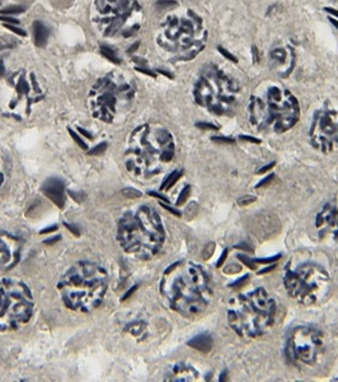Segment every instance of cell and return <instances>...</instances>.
<instances>
[{"label":"cell","mask_w":338,"mask_h":382,"mask_svg":"<svg viewBox=\"0 0 338 382\" xmlns=\"http://www.w3.org/2000/svg\"><path fill=\"white\" fill-rule=\"evenodd\" d=\"M284 286L289 296L304 306L326 301L332 290V277L326 264L313 257H296L285 266Z\"/></svg>","instance_id":"9c48e42d"},{"label":"cell","mask_w":338,"mask_h":382,"mask_svg":"<svg viewBox=\"0 0 338 382\" xmlns=\"http://www.w3.org/2000/svg\"><path fill=\"white\" fill-rule=\"evenodd\" d=\"M315 228L322 239H328L338 243V197L327 201L318 212Z\"/></svg>","instance_id":"9a60e30c"},{"label":"cell","mask_w":338,"mask_h":382,"mask_svg":"<svg viewBox=\"0 0 338 382\" xmlns=\"http://www.w3.org/2000/svg\"><path fill=\"white\" fill-rule=\"evenodd\" d=\"M226 256H228V250H224L222 251L221 256H220V259L217 260L216 268H221V266L224 265V263H225V260H226Z\"/></svg>","instance_id":"ab89813d"},{"label":"cell","mask_w":338,"mask_h":382,"mask_svg":"<svg viewBox=\"0 0 338 382\" xmlns=\"http://www.w3.org/2000/svg\"><path fill=\"white\" fill-rule=\"evenodd\" d=\"M297 54L295 48L289 44L276 45L268 52V64L273 72L281 78H288L295 69Z\"/></svg>","instance_id":"2e32d148"},{"label":"cell","mask_w":338,"mask_h":382,"mask_svg":"<svg viewBox=\"0 0 338 382\" xmlns=\"http://www.w3.org/2000/svg\"><path fill=\"white\" fill-rule=\"evenodd\" d=\"M219 51H220V52H221L222 55H224V57H225V59L228 60V61H231V63H238L237 57H235L233 54H230L229 51H226L225 48H222L221 46H220V48H219Z\"/></svg>","instance_id":"4dcf8cb0"},{"label":"cell","mask_w":338,"mask_h":382,"mask_svg":"<svg viewBox=\"0 0 338 382\" xmlns=\"http://www.w3.org/2000/svg\"><path fill=\"white\" fill-rule=\"evenodd\" d=\"M211 141L216 142V143H222V144H233L235 142L234 139L226 138V137H212L211 138Z\"/></svg>","instance_id":"1f68e13d"},{"label":"cell","mask_w":338,"mask_h":382,"mask_svg":"<svg viewBox=\"0 0 338 382\" xmlns=\"http://www.w3.org/2000/svg\"><path fill=\"white\" fill-rule=\"evenodd\" d=\"M276 268H277V265H276V263L270 264V266H266V268H264V269H262L261 272L258 273V274H261V275H263V274H268V273H271V272H272V270H275Z\"/></svg>","instance_id":"60d3db41"},{"label":"cell","mask_w":338,"mask_h":382,"mask_svg":"<svg viewBox=\"0 0 338 382\" xmlns=\"http://www.w3.org/2000/svg\"><path fill=\"white\" fill-rule=\"evenodd\" d=\"M247 116L251 128L257 133L285 134L300 120L299 99L286 87L263 82L249 96Z\"/></svg>","instance_id":"3957f363"},{"label":"cell","mask_w":338,"mask_h":382,"mask_svg":"<svg viewBox=\"0 0 338 382\" xmlns=\"http://www.w3.org/2000/svg\"><path fill=\"white\" fill-rule=\"evenodd\" d=\"M277 306L270 293L258 286L229 301L226 319L239 336L254 339L270 333L275 326L279 315Z\"/></svg>","instance_id":"ba28073f"},{"label":"cell","mask_w":338,"mask_h":382,"mask_svg":"<svg viewBox=\"0 0 338 382\" xmlns=\"http://www.w3.org/2000/svg\"><path fill=\"white\" fill-rule=\"evenodd\" d=\"M279 219H276L271 214L264 213L261 217H255L251 228H252V232L255 237L268 239V236H273L279 231Z\"/></svg>","instance_id":"e0dca14e"},{"label":"cell","mask_w":338,"mask_h":382,"mask_svg":"<svg viewBox=\"0 0 338 382\" xmlns=\"http://www.w3.org/2000/svg\"><path fill=\"white\" fill-rule=\"evenodd\" d=\"M33 31H35V41L37 46H44L47 44L48 35H50V31L48 28L44 26L42 22H35L33 24Z\"/></svg>","instance_id":"44dd1931"},{"label":"cell","mask_w":338,"mask_h":382,"mask_svg":"<svg viewBox=\"0 0 338 382\" xmlns=\"http://www.w3.org/2000/svg\"><path fill=\"white\" fill-rule=\"evenodd\" d=\"M160 298L173 312L184 317L204 314L213 299L209 272L192 261H177L164 270L159 283Z\"/></svg>","instance_id":"6da1fadb"},{"label":"cell","mask_w":338,"mask_h":382,"mask_svg":"<svg viewBox=\"0 0 338 382\" xmlns=\"http://www.w3.org/2000/svg\"><path fill=\"white\" fill-rule=\"evenodd\" d=\"M195 103L215 116H233L244 99V84L237 74L215 61L205 64L193 84Z\"/></svg>","instance_id":"8992f818"},{"label":"cell","mask_w":338,"mask_h":382,"mask_svg":"<svg viewBox=\"0 0 338 382\" xmlns=\"http://www.w3.org/2000/svg\"><path fill=\"white\" fill-rule=\"evenodd\" d=\"M199 377V372L186 363H175L168 368L164 380L167 381H195Z\"/></svg>","instance_id":"ac0fdd59"},{"label":"cell","mask_w":338,"mask_h":382,"mask_svg":"<svg viewBox=\"0 0 338 382\" xmlns=\"http://www.w3.org/2000/svg\"><path fill=\"white\" fill-rule=\"evenodd\" d=\"M135 98L130 83L99 81L89 96V108L95 119L112 124L127 112Z\"/></svg>","instance_id":"8fae6325"},{"label":"cell","mask_w":338,"mask_h":382,"mask_svg":"<svg viewBox=\"0 0 338 382\" xmlns=\"http://www.w3.org/2000/svg\"><path fill=\"white\" fill-rule=\"evenodd\" d=\"M273 179H275V173H270V175H268V176H267L266 179H263L261 182H259V184H257V185H255V189L263 188V186L268 185V184H270V182L272 181Z\"/></svg>","instance_id":"d6a6232c"},{"label":"cell","mask_w":338,"mask_h":382,"mask_svg":"<svg viewBox=\"0 0 338 382\" xmlns=\"http://www.w3.org/2000/svg\"><path fill=\"white\" fill-rule=\"evenodd\" d=\"M139 45H140L139 42H135V44H133V45L131 46L130 48H128V52H133V51H135L137 48H139Z\"/></svg>","instance_id":"b9f144b4"},{"label":"cell","mask_w":338,"mask_h":382,"mask_svg":"<svg viewBox=\"0 0 338 382\" xmlns=\"http://www.w3.org/2000/svg\"><path fill=\"white\" fill-rule=\"evenodd\" d=\"M190 191H191L190 186H186V188L182 190L181 196H179V199H178V201H177V205H182L183 203H186L187 197H188V195H190Z\"/></svg>","instance_id":"f546056e"},{"label":"cell","mask_w":338,"mask_h":382,"mask_svg":"<svg viewBox=\"0 0 338 382\" xmlns=\"http://www.w3.org/2000/svg\"><path fill=\"white\" fill-rule=\"evenodd\" d=\"M175 5H177V4H175L174 1H167V0H162V1L158 3V6H160V8H163V9L166 10L170 9L172 6H175Z\"/></svg>","instance_id":"e575fe53"},{"label":"cell","mask_w":338,"mask_h":382,"mask_svg":"<svg viewBox=\"0 0 338 382\" xmlns=\"http://www.w3.org/2000/svg\"><path fill=\"white\" fill-rule=\"evenodd\" d=\"M174 155L172 133L159 124H144L128 137L124 150V164L133 179L148 182L163 175Z\"/></svg>","instance_id":"7a4b0ae2"},{"label":"cell","mask_w":338,"mask_h":382,"mask_svg":"<svg viewBox=\"0 0 338 382\" xmlns=\"http://www.w3.org/2000/svg\"><path fill=\"white\" fill-rule=\"evenodd\" d=\"M225 375H228V372H226V371H224V372L221 373V376H220L219 381H224V380H225Z\"/></svg>","instance_id":"7bdbcfd3"},{"label":"cell","mask_w":338,"mask_h":382,"mask_svg":"<svg viewBox=\"0 0 338 382\" xmlns=\"http://www.w3.org/2000/svg\"><path fill=\"white\" fill-rule=\"evenodd\" d=\"M335 1H338V0H335Z\"/></svg>","instance_id":"bcb514c9"},{"label":"cell","mask_w":338,"mask_h":382,"mask_svg":"<svg viewBox=\"0 0 338 382\" xmlns=\"http://www.w3.org/2000/svg\"><path fill=\"white\" fill-rule=\"evenodd\" d=\"M209 31L204 18L193 9L170 13L160 24L157 42L172 61H191L208 44Z\"/></svg>","instance_id":"52a82bcc"},{"label":"cell","mask_w":338,"mask_h":382,"mask_svg":"<svg viewBox=\"0 0 338 382\" xmlns=\"http://www.w3.org/2000/svg\"><path fill=\"white\" fill-rule=\"evenodd\" d=\"M326 10H327V12H332L333 14L336 15V17H338V12H333V9H332V8H326Z\"/></svg>","instance_id":"ee69618b"},{"label":"cell","mask_w":338,"mask_h":382,"mask_svg":"<svg viewBox=\"0 0 338 382\" xmlns=\"http://www.w3.org/2000/svg\"><path fill=\"white\" fill-rule=\"evenodd\" d=\"M213 251H215V243H213V242H210V243L206 245V247H205L204 252H202V257H204L205 260L210 259V257L212 256Z\"/></svg>","instance_id":"f1b7e54d"},{"label":"cell","mask_w":338,"mask_h":382,"mask_svg":"<svg viewBox=\"0 0 338 382\" xmlns=\"http://www.w3.org/2000/svg\"><path fill=\"white\" fill-rule=\"evenodd\" d=\"M309 142L313 148L328 154L338 149V105L324 103L317 108L309 126Z\"/></svg>","instance_id":"7c38bea8"},{"label":"cell","mask_w":338,"mask_h":382,"mask_svg":"<svg viewBox=\"0 0 338 382\" xmlns=\"http://www.w3.org/2000/svg\"><path fill=\"white\" fill-rule=\"evenodd\" d=\"M188 345L201 353H209L212 349L213 340L210 334H200L197 335V336L192 337V339L188 341Z\"/></svg>","instance_id":"d6986e66"},{"label":"cell","mask_w":338,"mask_h":382,"mask_svg":"<svg viewBox=\"0 0 338 382\" xmlns=\"http://www.w3.org/2000/svg\"><path fill=\"white\" fill-rule=\"evenodd\" d=\"M166 227L159 212L148 204L127 209L117 223L116 239L125 254L133 259L150 260L166 242Z\"/></svg>","instance_id":"277c9868"},{"label":"cell","mask_w":338,"mask_h":382,"mask_svg":"<svg viewBox=\"0 0 338 382\" xmlns=\"http://www.w3.org/2000/svg\"><path fill=\"white\" fill-rule=\"evenodd\" d=\"M101 52L102 55L106 56L108 60H111V61H113V63L116 64H120V59L117 57V55L115 54V51H112L111 48H106V46H101Z\"/></svg>","instance_id":"603a6c76"},{"label":"cell","mask_w":338,"mask_h":382,"mask_svg":"<svg viewBox=\"0 0 338 382\" xmlns=\"http://www.w3.org/2000/svg\"><path fill=\"white\" fill-rule=\"evenodd\" d=\"M197 126H199L200 129H204V130H213V132H216L217 129H219L216 125H213V124L211 123H199Z\"/></svg>","instance_id":"836d02e7"},{"label":"cell","mask_w":338,"mask_h":382,"mask_svg":"<svg viewBox=\"0 0 338 382\" xmlns=\"http://www.w3.org/2000/svg\"><path fill=\"white\" fill-rule=\"evenodd\" d=\"M280 259H281V254L271 257H264V259H253V261H254L255 265H259V264H262V265H270V264L277 263Z\"/></svg>","instance_id":"7402d4cb"},{"label":"cell","mask_w":338,"mask_h":382,"mask_svg":"<svg viewBox=\"0 0 338 382\" xmlns=\"http://www.w3.org/2000/svg\"><path fill=\"white\" fill-rule=\"evenodd\" d=\"M24 241L13 233H0V272H9L19 264L23 255Z\"/></svg>","instance_id":"5bb4252c"},{"label":"cell","mask_w":338,"mask_h":382,"mask_svg":"<svg viewBox=\"0 0 338 382\" xmlns=\"http://www.w3.org/2000/svg\"><path fill=\"white\" fill-rule=\"evenodd\" d=\"M9 176H10V161L5 152L0 149V194L5 189L9 181Z\"/></svg>","instance_id":"ffe728a7"},{"label":"cell","mask_w":338,"mask_h":382,"mask_svg":"<svg viewBox=\"0 0 338 382\" xmlns=\"http://www.w3.org/2000/svg\"><path fill=\"white\" fill-rule=\"evenodd\" d=\"M24 10V6L22 5H12L6 6L3 10H0V14L1 15H10V14H18V13H22Z\"/></svg>","instance_id":"cb8c5ba5"},{"label":"cell","mask_w":338,"mask_h":382,"mask_svg":"<svg viewBox=\"0 0 338 382\" xmlns=\"http://www.w3.org/2000/svg\"><path fill=\"white\" fill-rule=\"evenodd\" d=\"M329 19H331V22H332V23L335 24L336 27L338 28V22H337V19H335V18H329Z\"/></svg>","instance_id":"f6af8a7d"},{"label":"cell","mask_w":338,"mask_h":382,"mask_svg":"<svg viewBox=\"0 0 338 382\" xmlns=\"http://www.w3.org/2000/svg\"><path fill=\"white\" fill-rule=\"evenodd\" d=\"M222 272L225 273V274H237V273L242 272V265L240 264H229L224 268Z\"/></svg>","instance_id":"484cf974"},{"label":"cell","mask_w":338,"mask_h":382,"mask_svg":"<svg viewBox=\"0 0 338 382\" xmlns=\"http://www.w3.org/2000/svg\"><path fill=\"white\" fill-rule=\"evenodd\" d=\"M275 164H276V162H271L270 164H266V166H263L261 170L258 171V175H264V173H267L268 171L272 170V168L275 167Z\"/></svg>","instance_id":"f35d334b"},{"label":"cell","mask_w":338,"mask_h":382,"mask_svg":"<svg viewBox=\"0 0 338 382\" xmlns=\"http://www.w3.org/2000/svg\"><path fill=\"white\" fill-rule=\"evenodd\" d=\"M238 259H239L243 264H246L248 268L252 269V270H255V269H257L258 265H255L254 261H253V259H251L249 256H246V255H238Z\"/></svg>","instance_id":"4316f807"},{"label":"cell","mask_w":338,"mask_h":382,"mask_svg":"<svg viewBox=\"0 0 338 382\" xmlns=\"http://www.w3.org/2000/svg\"><path fill=\"white\" fill-rule=\"evenodd\" d=\"M240 139H242V141L249 142V143H253V144L261 143V141H259V139H257V138H254V137H249V135H242V137H240Z\"/></svg>","instance_id":"74e56055"},{"label":"cell","mask_w":338,"mask_h":382,"mask_svg":"<svg viewBox=\"0 0 338 382\" xmlns=\"http://www.w3.org/2000/svg\"><path fill=\"white\" fill-rule=\"evenodd\" d=\"M323 350V334L311 325H301L291 332L286 341V357L294 364L313 366Z\"/></svg>","instance_id":"4fadbf2b"},{"label":"cell","mask_w":338,"mask_h":382,"mask_svg":"<svg viewBox=\"0 0 338 382\" xmlns=\"http://www.w3.org/2000/svg\"><path fill=\"white\" fill-rule=\"evenodd\" d=\"M4 26H5V27L8 28V30L13 31V32H14V33H17V35H19V36H26V32H24L23 30H21V28L14 27V26H13V24H4Z\"/></svg>","instance_id":"8d00e7d4"},{"label":"cell","mask_w":338,"mask_h":382,"mask_svg":"<svg viewBox=\"0 0 338 382\" xmlns=\"http://www.w3.org/2000/svg\"><path fill=\"white\" fill-rule=\"evenodd\" d=\"M255 200H257V197L255 196H252V195H244V196L238 199L237 204L239 206H246V205H249V204H253Z\"/></svg>","instance_id":"d4e9b609"},{"label":"cell","mask_w":338,"mask_h":382,"mask_svg":"<svg viewBox=\"0 0 338 382\" xmlns=\"http://www.w3.org/2000/svg\"><path fill=\"white\" fill-rule=\"evenodd\" d=\"M249 281V274H246L243 275L242 278H239L238 281H235L234 283H231L230 286L231 288H234V289H238V288H242V286H244L247 284V282Z\"/></svg>","instance_id":"83f0119b"},{"label":"cell","mask_w":338,"mask_h":382,"mask_svg":"<svg viewBox=\"0 0 338 382\" xmlns=\"http://www.w3.org/2000/svg\"><path fill=\"white\" fill-rule=\"evenodd\" d=\"M110 286V275L101 264L82 260L60 277L57 292L62 305L77 314H92L103 303Z\"/></svg>","instance_id":"5b68a950"},{"label":"cell","mask_w":338,"mask_h":382,"mask_svg":"<svg viewBox=\"0 0 338 382\" xmlns=\"http://www.w3.org/2000/svg\"><path fill=\"white\" fill-rule=\"evenodd\" d=\"M0 21L4 22V24H18V19L12 18L9 15H0Z\"/></svg>","instance_id":"d590c367"},{"label":"cell","mask_w":338,"mask_h":382,"mask_svg":"<svg viewBox=\"0 0 338 382\" xmlns=\"http://www.w3.org/2000/svg\"><path fill=\"white\" fill-rule=\"evenodd\" d=\"M33 314L35 297L30 286L17 278H0V333L21 330Z\"/></svg>","instance_id":"30bf717a"}]
</instances>
